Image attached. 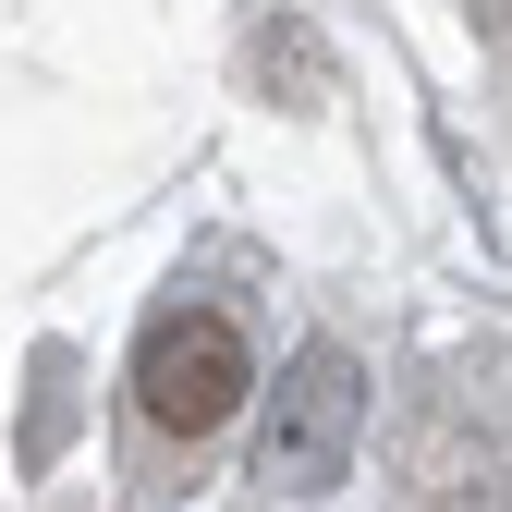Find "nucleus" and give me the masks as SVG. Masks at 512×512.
<instances>
[{"label": "nucleus", "mask_w": 512, "mask_h": 512, "mask_svg": "<svg viewBox=\"0 0 512 512\" xmlns=\"http://www.w3.org/2000/svg\"><path fill=\"white\" fill-rule=\"evenodd\" d=\"M403 512H512V354L464 342L415 366L403 403Z\"/></svg>", "instance_id": "f257e3e1"}, {"label": "nucleus", "mask_w": 512, "mask_h": 512, "mask_svg": "<svg viewBox=\"0 0 512 512\" xmlns=\"http://www.w3.org/2000/svg\"><path fill=\"white\" fill-rule=\"evenodd\" d=\"M354 439H366V366L342 342H305L281 366V391H269V427H256V488H281V500L342 488Z\"/></svg>", "instance_id": "7ed1b4c3"}, {"label": "nucleus", "mask_w": 512, "mask_h": 512, "mask_svg": "<svg viewBox=\"0 0 512 512\" xmlns=\"http://www.w3.org/2000/svg\"><path fill=\"white\" fill-rule=\"evenodd\" d=\"M122 403H135L147 452H208V439L256 403V342L232 305H159L147 342H135V378H122Z\"/></svg>", "instance_id": "f03ea898"}]
</instances>
